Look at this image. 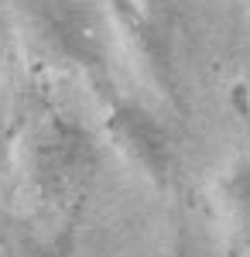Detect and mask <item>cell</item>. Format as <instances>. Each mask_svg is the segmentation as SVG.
I'll list each match as a JSON object with an SVG mask.
<instances>
[{"instance_id": "cell-1", "label": "cell", "mask_w": 250, "mask_h": 257, "mask_svg": "<svg viewBox=\"0 0 250 257\" xmlns=\"http://www.w3.org/2000/svg\"><path fill=\"white\" fill-rule=\"evenodd\" d=\"M106 138L113 141V148L131 161L134 168H141L144 175L168 185L172 178V141L165 134V127L137 103H116L106 117Z\"/></svg>"}, {"instance_id": "cell-3", "label": "cell", "mask_w": 250, "mask_h": 257, "mask_svg": "<svg viewBox=\"0 0 250 257\" xmlns=\"http://www.w3.org/2000/svg\"><path fill=\"white\" fill-rule=\"evenodd\" d=\"M223 196H226V202H230L233 216L250 226V155L226 175V182H223Z\"/></svg>"}, {"instance_id": "cell-2", "label": "cell", "mask_w": 250, "mask_h": 257, "mask_svg": "<svg viewBox=\"0 0 250 257\" xmlns=\"http://www.w3.org/2000/svg\"><path fill=\"white\" fill-rule=\"evenodd\" d=\"M96 165V148L86 131H79L65 120L48 123L35 141V175L48 189L79 185Z\"/></svg>"}]
</instances>
